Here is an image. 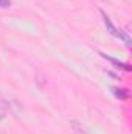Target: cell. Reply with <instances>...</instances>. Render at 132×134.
I'll return each instance as SVG.
<instances>
[{
    "label": "cell",
    "mask_w": 132,
    "mask_h": 134,
    "mask_svg": "<svg viewBox=\"0 0 132 134\" xmlns=\"http://www.w3.org/2000/svg\"><path fill=\"white\" fill-rule=\"evenodd\" d=\"M99 13H101V16H103V20H104V25H106L107 31L112 34V36H115V37L121 39V41H123V42H124L126 45H131V37H129V34L124 33L123 30H118V28H117V27H115V25L112 24V20H110V19L107 17V14H106V13H104L103 9H101Z\"/></svg>",
    "instance_id": "cell-1"
},
{
    "label": "cell",
    "mask_w": 132,
    "mask_h": 134,
    "mask_svg": "<svg viewBox=\"0 0 132 134\" xmlns=\"http://www.w3.org/2000/svg\"><path fill=\"white\" fill-rule=\"evenodd\" d=\"M0 106L2 108H5L9 114H13V115H17L20 111H22V103L19 100H16V98H13V97H5V98H2L0 100Z\"/></svg>",
    "instance_id": "cell-2"
},
{
    "label": "cell",
    "mask_w": 132,
    "mask_h": 134,
    "mask_svg": "<svg viewBox=\"0 0 132 134\" xmlns=\"http://www.w3.org/2000/svg\"><path fill=\"white\" fill-rule=\"evenodd\" d=\"M70 126L73 128V131H75L76 134H89L87 133V130H86L78 120H71V122H70Z\"/></svg>",
    "instance_id": "cell-3"
},
{
    "label": "cell",
    "mask_w": 132,
    "mask_h": 134,
    "mask_svg": "<svg viewBox=\"0 0 132 134\" xmlns=\"http://www.w3.org/2000/svg\"><path fill=\"white\" fill-rule=\"evenodd\" d=\"M112 91H113V95H115L117 98L124 100V98H128V97H129V94H128V91H126V89H118V87H113Z\"/></svg>",
    "instance_id": "cell-4"
},
{
    "label": "cell",
    "mask_w": 132,
    "mask_h": 134,
    "mask_svg": "<svg viewBox=\"0 0 132 134\" xmlns=\"http://www.w3.org/2000/svg\"><path fill=\"white\" fill-rule=\"evenodd\" d=\"M101 55H103V53H101ZM103 56H104L106 59H109V61H110V63H112L113 66H117L118 69H124V70H131V67L128 66V64H123V63H120V61H117V59H113V58H109L107 55H103Z\"/></svg>",
    "instance_id": "cell-5"
},
{
    "label": "cell",
    "mask_w": 132,
    "mask_h": 134,
    "mask_svg": "<svg viewBox=\"0 0 132 134\" xmlns=\"http://www.w3.org/2000/svg\"><path fill=\"white\" fill-rule=\"evenodd\" d=\"M36 83H37L39 87H44V86H45V78H44L42 72H37V73H36Z\"/></svg>",
    "instance_id": "cell-6"
},
{
    "label": "cell",
    "mask_w": 132,
    "mask_h": 134,
    "mask_svg": "<svg viewBox=\"0 0 132 134\" xmlns=\"http://www.w3.org/2000/svg\"><path fill=\"white\" fill-rule=\"evenodd\" d=\"M9 6H11V2H9V0H0V8L6 9V8H9Z\"/></svg>",
    "instance_id": "cell-7"
}]
</instances>
